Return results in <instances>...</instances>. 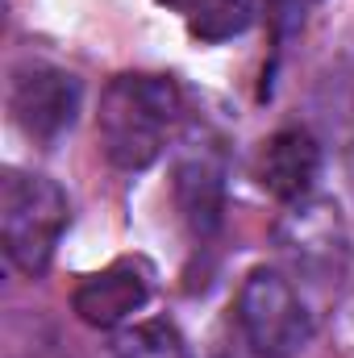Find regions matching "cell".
<instances>
[{
	"label": "cell",
	"instance_id": "6",
	"mask_svg": "<svg viewBox=\"0 0 354 358\" xmlns=\"http://www.w3.org/2000/svg\"><path fill=\"white\" fill-rule=\"evenodd\" d=\"M225 150L217 138L208 134H192L183 142L176 159V176H171V192H176L179 221L187 225L192 238H213L225 221Z\"/></svg>",
	"mask_w": 354,
	"mask_h": 358
},
{
	"label": "cell",
	"instance_id": "5",
	"mask_svg": "<svg viewBox=\"0 0 354 358\" xmlns=\"http://www.w3.org/2000/svg\"><path fill=\"white\" fill-rule=\"evenodd\" d=\"M84 104V84L80 76L55 67V63H21L8 80V113L17 129L34 142H59Z\"/></svg>",
	"mask_w": 354,
	"mask_h": 358
},
{
	"label": "cell",
	"instance_id": "9",
	"mask_svg": "<svg viewBox=\"0 0 354 358\" xmlns=\"http://www.w3.org/2000/svg\"><path fill=\"white\" fill-rule=\"evenodd\" d=\"M100 358H192V350L171 321H138L117 329L100 346Z\"/></svg>",
	"mask_w": 354,
	"mask_h": 358
},
{
	"label": "cell",
	"instance_id": "4",
	"mask_svg": "<svg viewBox=\"0 0 354 358\" xmlns=\"http://www.w3.org/2000/svg\"><path fill=\"white\" fill-rule=\"evenodd\" d=\"M279 255L313 283H338L351 263V234L330 200H300L283 213L275 229Z\"/></svg>",
	"mask_w": 354,
	"mask_h": 358
},
{
	"label": "cell",
	"instance_id": "1",
	"mask_svg": "<svg viewBox=\"0 0 354 358\" xmlns=\"http://www.w3.org/2000/svg\"><path fill=\"white\" fill-rule=\"evenodd\" d=\"M183 117V92L171 76H117L100 96V142L113 167L146 171Z\"/></svg>",
	"mask_w": 354,
	"mask_h": 358
},
{
	"label": "cell",
	"instance_id": "7",
	"mask_svg": "<svg viewBox=\"0 0 354 358\" xmlns=\"http://www.w3.org/2000/svg\"><path fill=\"white\" fill-rule=\"evenodd\" d=\"M150 279L155 271L142 259H117L76 287L71 308L92 329H117L150 300Z\"/></svg>",
	"mask_w": 354,
	"mask_h": 358
},
{
	"label": "cell",
	"instance_id": "3",
	"mask_svg": "<svg viewBox=\"0 0 354 358\" xmlns=\"http://www.w3.org/2000/svg\"><path fill=\"white\" fill-rule=\"evenodd\" d=\"M238 325L259 358H296L313 338V313L296 283L271 267H255L238 292Z\"/></svg>",
	"mask_w": 354,
	"mask_h": 358
},
{
	"label": "cell",
	"instance_id": "2",
	"mask_svg": "<svg viewBox=\"0 0 354 358\" xmlns=\"http://www.w3.org/2000/svg\"><path fill=\"white\" fill-rule=\"evenodd\" d=\"M71 225L67 192L46 176L8 171L0 183V246L21 275H42Z\"/></svg>",
	"mask_w": 354,
	"mask_h": 358
},
{
	"label": "cell",
	"instance_id": "10",
	"mask_svg": "<svg viewBox=\"0 0 354 358\" xmlns=\"http://www.w3.org/2000/svg\"><path fill=\"white\" fill-rule=\"evenodd\" d=\"M250 21H255V0H196V8L187 13V29L200 42L238 38L242 29H250Z\"/></svg>",
	"mask_w": 354,
	"mask_h": 358
},
{
	"label": "cell",
	"instance_id": "11",
	"mask_svg": "<svg viewBox=\"0 0 354 358\" xmlns=\"http://www.w3.org/2000/svg\"><path fill=\"white\" fill-rule=\"evenodd\" d=\"M163 4H176V8H183V13H192V8H196V0H163Z\"/></svg>",
	"mask_w": 354,
	"mask_h": 358
},
{
	"label": "cell",
	"instance_id": "8",
	"mask_svg": "<svg viewBox=\"0 0 354 358\" xmlns=\"http://www.w3.org/2000/svg\"><path fill=\"white\" fill-rule=\"evenodd\" d=\"M321 176V146L309 129H279L271 134L255 159V179L267 196L279 204H300L309 200L313 183Z\"/></svg>",
	"mask_w": 354,
	"mask_h": 358
}]
</instances>
